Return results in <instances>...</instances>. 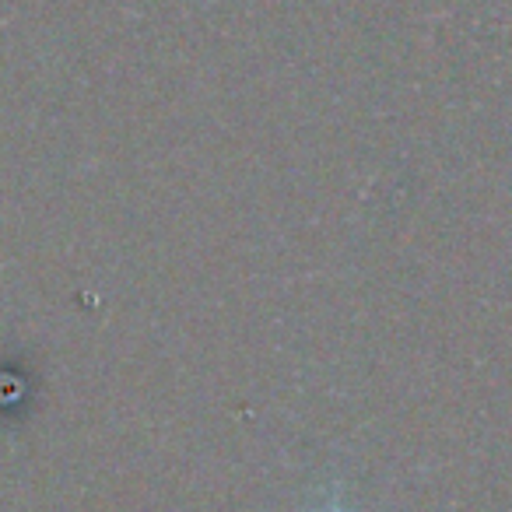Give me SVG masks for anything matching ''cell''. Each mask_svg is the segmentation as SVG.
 <instances>
[{"instance_id": "cell-1", "label": "cell", "mask_w": 512, "mask_h": 512, "mask_svg": "<svg viewBox=\"0 0 512 512\" xmlns=\"http://www.w3.org/2000/svg\"><path fill=\"white\" fill-rule=\"evenodd\" d=\"M316 512H351V509H348V505L341 502V498L334 495V498H327V502H323V505H320V509H316Z\"/></svg>"}]
</instances>
